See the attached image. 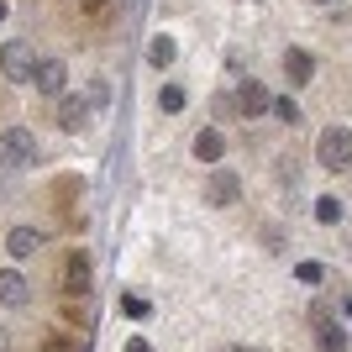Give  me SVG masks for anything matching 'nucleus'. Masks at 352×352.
Masks as SVG:
<instances>
[{
	"label": "nucleus",
	"mask_w": 352,
	"mask_h": 352,
	"mask_svg": "<svg viewBox=\"0 0 352 352\" xmlns=\"http://www.w3.org/2000/svg\"><path fill=\"white\" fill-rule=\"evenodd\" d=\"M158 105H163V111H168V116H179V111H184V105H190V95H184V85H163Z\"/></svg>",
	"instance_id": "dca6fc26"
},
{
	"label": "nucleus",
	"mask_w": 352,
	"mask_h": 352,
	"mask_svg": "<svg viewBox=\"0 0 352 352\" xmlns=\"http://www.w3.org/2000/svg\"><path fill=\"white\" fill-rule=\"evenodd\" d=\"M274 111H279L284 121H300V105H294L289 95H274Z\"/></svg>",
	"instance_id": "412c9836"
},
{
	"label": "nucleus",
	"mask_w": 352,
	"mask_h": 352,
	"mask_svg": "<svg viewBox=\"0 0 352 352\" xmlns=\"http://www.w3.org/2000/svg\"><path fill=\"white\" fill-rule=\"evenodd\" d=\"M316 158H321L331 174H347L352 168V126H326L321 142H316Z\"/></svg>",
	"instance_id": "f03ea898"
},
{
	"label": "nucleus",
	"mask_w": 352,
	"mask_h": 352,
	"mask_svg": "<svg viewBox=\"0 0 352 352\" xmlns=\"http://www.w3.org/2000/svg\"><path fill=\"white\" fill-rule=\"evenodd\" d=\"M347 352H352V342H347Z\"/></svg>",
	"instance_id": "a878e982"
},
{
	"label": "nucleus",
	"mask_w": 352,
	"mask_h": 352,
	"mask_svg": "<svg viewBox=\"0 0 352 352\" xmlns=\"http://www.w3.org/2000/svg\"><path fill=\"white\" fill-rule=\"evenodd\" d=\"M121 316H132V321H147V316H153V305H147L142 294H121Z\"/></svg>",
	"instance_id": "f3484780"
},
{
	"label": "nucleus",
	"mask_w": 352,
	"mask_h": 352,
	"mask_svg": "<svg viewBox=\"0 0 352 352\" xmlns=\"http://www.w3.org/2000/svg\"><path fill=\"white\" fill-rule=\"evenodd\" d=\"M0 74H6L11 85H27L32 74H37V47H32L27 37L6 43V47H0Z\"/></svg>",
	"instance_id": "7ed1b4c3"
},
{
	"label": "nucleus",
	"mask_w": 352,
	"mask_h": 352,
	"mask_svg": "<svg viewBox=\"0 0 352 352\" xmlns=\"http://www.w3.org/2000/svg\"><path fill=\"white\" fill-rule=\"evenodd\" d=\"M206 200H210V206H236V200H242V179L226 174V168H221V174H210V179H206Z\"/></svg>",
	"instance_id": "6e6552de"
},
{
	"label": "nucleus",
	"mask_w": 352,
	"mask_h": 352,
	"mask_svg": "<svg viewBox=\"0 0 352 352\" xmlns=\"http://www.w3.org/2000/svg\"><path fill=\"white\" fill-rule=\"evenodd\" d=\"M37 248H43V232H37V226H11V236H6V252H11L16 263H21V258H32Z\"/></svg>",
	"instance_id": "9b49d317"
},
{
	"label": "nucleus",
	"mask_w": 352,
	"mask_h": 352,
	"mask_svg": "<svg viewBox=\"0 0 352 352\" xmlns=\"http://www.w3.org/2000/svg\"><path fill=\"white\" fill-rule=\"evenodd\" d=\"M316 221H326V226H331V221H342V200L321 195V200H316Z\"/></svg>",
	"instance_id": "a211bd4d"
},
{
	"label": "nucleus",
	"mask_w": 352,
	"mask_h": 352,
	"mask_svg": "<svg viewBox=\"0 0 352 352\" xmlns=\"http://www.w3.org/2000/svg\"><path fill=\"white\" fill-rule=\"evenodd\" d=\"M284 74H289V85H310V74H316V58H310L305 47H289V53H284Z\"/></svg>",
	"instance_id": "ddd939ff"
},
{
	"label": "nucleus",
	"mask_w": 352,
	"mask_h": 352,
	"mask_svg": "<svg viewBox=\"0 0 352 352\" xmlns=\"http://www.w3.org/2000/svg\"><path fill=\"white\" fill-rule=\"evenodd\" d=\"M79 6H85V16H111L116 11V0H79Z\"/></svg>",
	"instance_id": "4be33fe9"
},
{
	"label": "nucleus",
	"mask_w": 352,
	"mask_h": 352,
	"mask_svg": "<svg viewBox=\"0 0 352 352\" xmlns=\"http://www.w3.org/2000/svg\"><path fill=\"white\" fill-rule=\"evenodd\" d=\"M195 158H200V163H221V158H226V137H221V126H206V132L195 137Z\"/></svg>",
	"instance_id": "f8f14e48"
},
{
	"label": "nucleus",
	"mask_w": 352,
	"mask_h": 352,
	"mask_svg": "<svg viewBox=\"0 0 352 352\" xmlns=\"http://www.w3.org/2000/svg\"><path fill=\"white\" fill-rule=\"evenodd\" d=\"M232 352H258V347H232Z\"/></svg>",
	"instance_id": "b1692460"
},
{
	"label": "nucleus",
	"mask_w": 352,
	"mask_h": 352,
	"mask_svg": "<svg viewBox=\"0 0 352 352\" xmlns=\"http://www.w3.org/2000/svg\"><path fill=\"white\" fill-rule=\"evenodd\" d=\"M0 21H6V0H0Z\"/></svg>",
	"instance_id": "393cba45"
},
{
	"label": "nucleus",
	"mask_w": 352,
	"mask_h": 352,
	"mask_svg": "<svg viewBox=\"0 0 352 352\" xmlns=\"http://www.w3.org/2000/svg\"><path fill=\"white\" fill-rule=\"evenodd\" d=\"M85 95H89V111H95V105L105 111V100H111V85H105V79H95V85H89Z\"/></svg>",
	"instance_id": "aec40b11"
},
{
	"label": "nucleus",
	"mask_w": 352,
	"mask_h": 352,
	"mask_svg": "<svg viewBox=\"0 0 352 352\" xmlns=\"http://www.w3.org/2000/svg\"><path fill=\"white\" fill-rule=\"evenodd\" d=\"M89 284H95L89 252H79V248H74L69 258H63V294H69V300H85V294H89Z\"/></svg>",
	"instance_id": "20e7f679"
},
{
	"label": "nucleus",
	"mask_w": 352,
	"mask_h": 352,
	"mask_svg": "<svg viewBox=\"0 0 352 352\" xmlns=\"http://www.w3.org/2000/svg\"><path fill=\"white\" fill-rule=\"evenodd\" d=\"M236 111H242V116H268V111H274V95H268L258 79H248V85L236 89Z\"/></svg>",
	"instance_id": "1a4fd4ad"
},
{
	"label": "nucleus",
	"mask_w": 352,
	"mask_h": 352,
	"mask_svg": "<svg viewBox=\"0 0 352 352\" xmlns=\"http://www.w3.org/2000/svg\"><path fill=\"white\" fill-rule=\"evenodd\" d=\"M43 352H89V342L85 337H69V331H47Z\"/></svg>",
	"instance_id": "2eb2a0df"
},
{
	"label": "nucleus",
	"mask_w": 352,
	"mask_h": 352,
	"mask_svg": "<svg viewBox=\"0 0 352 352\" xmlns=\"http://www.w3.org/2000/svg\"><path fill=\"white\" fill-rule=\"evenodd\" d=\"M310 326H316L321 352H347V337H342V326L331 321V310H326V305H310Z\"/></svg>",
	"instance_id": "0eeeda50"
},
{
	"label": "nucleus",
	"mask_w": 352,
	"mask_h": 352,
	"mask_svg": "<svg viewBox=\"0 0 352 352\" xmlns=\"http://www.w3.org/2000/svg\"><path fill=\"white\" fill-rule=\"evenodd\" d=\"M294 279H300V284H310V289H316V284L326 279V263H300V268H294Z\"/></svg>",
	"instance_id": "6ab92c4d"
},
{
	"label": "nucleus",
	"mask_w": 352,
	"mask_h": 352,
	"mask_svg": "<svg viewBox=\"0 0 352 352\" xmlns=\"http://www.w3.org/2000/svg\"><path fill=\"white\" fill-rule=\"evenodd\" d=\"M121 352H153V347H147L142 337H132V342H126V347H121Z\"/></svg>",
	"instance_id": "5701e85b"
},
{
	"label": "nucleus",
	"mask_w": 352,
	"mask_h": 352,
	"mask_svg": "<svg viewBox=\"0 0 352 352\" xmlns=\"http://www.w3.org/2000/svg\"><path fill=\"white\" fill-rule=\"evenodd\" d=\"M37 163V137L27 126H11V132H0V168L16 174V168H32Z\"/></svg>",
	"instance_id": "f257e3e1"
},
{
	"label": "nucleus",
	"mask_w": 352,
	"mask_h": 352,
	"mask_svg": "<svg viewBox=\"0 0 352 352\" xmlns=\"http://www.w3.org/2000/svg\"><path fill=\"white\" fill-rule=\"evenodd\" d=\"M174 58H179V43L168 37V32H158V37L147 43V63H153V69H168Z\"/></svg>",
	"instance_id": "4468645a"
},
{
	"label": "nucleus",
	"mask_w": 352,
	"mask_h": 352,
	"mask_svg": "<svg viewBox=\"0 0 352 352\" xmlns=\"http://www.w3.org/2000/svg\"><path fill=\"white\" fill-rule=\"evenodd\" d=\"M32 85L43 89L47 100L69 95V63H63V58H37V74H32Z\"/></svg>",
	"instance_id": "39448f33"
},
{
	"label": "nucleus",
	"mask_w": 352,
	"mask_h": 352,
	"mask_svg": "<svg viewBox=\"0 0 352 352\" xmlns=\"http://www.w3.org/2000/svg\"><path fill=\"white\" fill-rule=\"evenodd\" d=\"M27 279H21V268H0V305L16 310V305H27Z\"/></svg>",
	"instance_id": "9d476101"
},
{
	"label": "nucleus",
	"mask_w": 352,
	"mask_h": 352,
	"mask_svg": "<svg viewBox=\"0 0 352 352\" xmlns=\"http://www.w3.org/2000/svg\"><path fill=\"white\" fill-rule=\"evenodd\" d=\"M89 121V95H58V105H53V126L58 132H79Z\"/></svg>",
	"instance_id": "423d86ee"
}]
</instances>
